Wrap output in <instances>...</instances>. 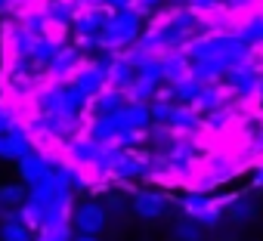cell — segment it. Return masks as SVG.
<instances>
[{
    "mask_svg": "<svg viewBox=\"0 0 263 241\" xmlns=\"http://www.w3.org/2000/svg\"><path fill=\"white\" fill-rule=\"evenodd\" d=\"M134 207H137V213H140L143 219H155V216L164 213L167 198H164V195H155V192H143V195H137Z\"/></svg>",
    "mask_w": 263,
    "mask_h": 241,
    "instance_id": "cell-2",
    "label": "cell"
},
{
    "mask_svg": "<svg viewBox=\"0 0 263 241\" xmlns=\"http://www.w3.org/2000/svg\"><path fill=\"white\" fill-rule=\"evenodd\" d=\"M74 226H78L81 235H96V232H102V226H105V210H102L99 204H84V207H78V213H74Z\"/></svg>",
    "mask_w": 263,
    "mask_h": 241,
    "instance_id": "cell-1",
    "label": "cell"
},
{
    "mask_svg": "<svg viewBox=\"0 0 263 241\" xmlns=\"http://www.w3.org/2000/svg\"><path fill=\"white\" fill-rule=\"evenodd\" d=\"M177 235H180L183 241H195V235H198V229H195L192 223H180V226H177Z\"/></svg>",
    "mask_w": 263,
    "mask_h": 241,
    "instance_id": "cell-7",
    "label": "cell"
},
{
    "mask_svg": "<svg viewBox=\"0 0 263 241\" xmlns=\"http://www.w3.org/2000/svg\"><path fill=\"white\" fill-rule=\"evenodd\" d=\"M19 164H22V173H25V179H31V183H37V179L44 176V164H41L37 158H31V155H25V158H22Z\"/></svg>",
    "mask_w": 263,
    "mask_h": 241,
    "instance_id": "cell-5",
    "label": "cell"
},
{
    "mask_svg": "<svg viewBox=\"0 0 263 241\" xmlns=\"http://www.w3.org/2000/svg\"><path fill=\"white\" fill-rule=\"evenodd\" d=\"M0 238L4 241H28V229L22 223H16V219H7L4 229H0Z\"/></svg>",
    "mask_w": 263,
    "mask_h": 241,
    "instance_id": "cell-4",
    "label": "cell"
},
{
    "mask_svg": "<svg viewBox=\"0 0 263 241\" xmlns=\"http://www.w3.org/2000/svg\"><path fill=\"white\" fill-rule=\"evenodd\" d=\"M25 189L22 186H0V204H22Z\"/></svg>",
    "mask_w": 263,
    "mask_h": 241,
    "instance_id": "cell-6",
    "label": "cell"
},
{
    "mask_svg": "<svg viewBox=\"0 0 263 241\" xmlns=\"http://www.w3.org/2000/svg\"><path fill=\"white\" fill-rule=\"evenodd\" d=\"M25 155H28V146H25V139L19 133H4V136H0V158L22 161Z\"/></svg>",
    "mask_w": 263,
    "mask_h": 241,
    "instance_id": "cell-3",
    "label": "cell"
},
{
    "mask_svg": "<svg viewBox=\"0 0 263 241\" xmlns=\"http://www.w3.org/2000/svg\"><path fill=\"white\" fill-rule=\"evenodd\" d=\"M74 241H96V235H78Z\"/></svg>",
    "mask_w": 263,
    "mask_h": 241,
    "instance_id": "cell-8",
    "label": "cell"
},
{
    "mask_svg": "<svg viewBox=\"0 0 263 241\" xmlns=\"http://www.w3.org/2000/svg\"><path fill=\"white\" fill-rule=\"evenodd\" d=\"M0 7H4V0H0Z\"/></svg>",
    "mask_w": 263,
    "mask_h": 241,
    "instance_id": "cell-9",
    "label": "cell"
}]
</instances>
